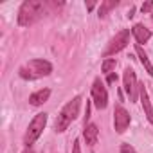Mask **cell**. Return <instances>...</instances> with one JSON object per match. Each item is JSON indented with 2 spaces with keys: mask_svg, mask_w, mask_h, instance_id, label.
Wrapping results in <instances>:
<instances>
[{
  "mask_svg": "<svg viewBox=\"0 0 153 153\" xmlns=\"http://www.w3.org/2000/svg\"><path fill=\"white\" fill-rule=\"evenodd\" d=\"M128 42H130V29H123V31H119V33L110 40V43H108L106 51L103 52V56L108 58V56H112V54L123 51V49L128 45Z\"/></svg>",
  "mask_w": 153,
  "mask_h": 153,
  "instance_id": "cell-5",
  "label": "cell"
},
{
  "mask_svg": "<svg viewBox=\"0 0 153 153\" xmlns=\"http://www.w3.org/2000/svg\"><path fill=\"white\" fill-rule=\"evenodd\" d=\"M117 6H119V0H105V2H101V6H99V18H105Z\"/></svg>",
  "mask_w": 153,
  "mask_h": 153,
  "instance_id": "cell-14",
  "label": "cell"
},
{
  "mask_svg": "<svg viewBox=\"0 0 153 153\" xmlns=\"http://www.w3.org/2000/svg\"><path fill=\"white\" fill-rule=\"evenodd\" d=\"M92 101H94L96 108H99V110H105L108 105V92H106V88L99 78L92 85Z\"/></svg>",
  "mask_w": 153,
  "mask_h": 153,
  "instance_id": "cell-7",
  "label": "cell"
},
{
  "mask_svg": "<svg viewBox=\"0 0 153 153\" xmlns=\"http://www.w3.org/2000/svg\"><path fill=\"white\" fill-rule=\"evenodd\" d=\"M49 97H51V90H49V88H43V90H38V92L31 94L29 103H31L33 106H40V105H43Z\"/></svg>",
  "mask_w": 153,
  "mask_h": 153,
  "instance_id": "cell-11",
  "label": "cell"
},
{
  "mask_svg": "<svg viewBox=\"0 0 153 153\" xmlns=\"http://www.w3.org/2000/svg\"><path fill=\"white\" fill-rule=\"evenodd\" d=\"M121 153H137V151H135L133 146H130V144L124 142V144H121Z\"/></svg>",
  "mask_w": 153,
  "mask_h": 153,
  "instance_id": "cell-17",
  "label": "cell"
},
{
  "mask_svg": "<svg viewBox=\"0 0 153 153\" xmlns=\"http://www.w3.org/2000/svg\"><path fill=\"white\" fill-rule=\"evenodd\" d=\"M117 81V74H108V78H106V83H115Z\"/></svg>",
  "mask_w": 153,
  "mask_h": 153,
  "instance_id": "cell-19",
  "label": "cell"
},
{
  "mask_svg": "<svg viewBox=\"0 0 153 153\" xmlns=\"http://www.w3.org/2000/svg\"><path fill=\"white\" fill-rule=\"evenodd\" d=\"M131 33H133V36H135V40H137L139 45H140V43H146V42L151 38V31L146 29L142 24H135L133 29H131Z\"/></svg>",
  "mask_w": 153,
  "mask_h": 153,
  "instance_id": "cell-10",
  "label": "cell"
},
{
  "mask_svg": "<svg viewBox=\"0 0 153 153\" xmlns=\"http://www.w3.org/2000/svg\"><path fill=\"white\" fill-rule=\"evenodd\" d=\"M87 9L92 11V9H94V2H88V4H87Z\"/></svg>",
  "mask_w": 153,
  "mask_h": 153,
  "instance_id": "cell-22",
  "label": "cell"
},
{
  "mask_svg": "<svg viewBox=\"0 0 153 153\" xmlns=\"http://www.w3.org/2000/svg\"><path fill=\"white\" fill-rule=\"evenodd\" d=\"M123 81H124V90L130 97V101H137V96H139V83H137V76H135V70L133 68H126L124 74H123Z\"/></svg>",
  "mask_w": 153,
  "mask_h": 153,
  "instance_id": "cell-6",
  "label": "cell"
},
{
  "mask_svg": "<svg viewBox=\"0 0 153 153\" xmlns=\"http://www.w3.org/2000/svg\"><path fill=\"white\" fill-rule=\"evenodd\" d=\"M142 13H153V0H148V2L142 4Z\"/></svg>",
  "mask_w": 153,
  "mask_h": 153,
  "instance_id": "cell-16",
  "label": "cell"
},
{
  "mask_svg": "<svg viewBox=\"0 0 153 153\" xmlns=\"http://www.w3.org/2000/svg\"><path fill=\"white\" fill-rule=\"evenodd\" d=\"M130 121H131L130 114H128L121 105H117L115 110H114V126H115V131H117V133H123V131L130 126Z\"/></svg>",
  "mask_w": 153,
  "mask_h": 153,
  "instance_id": "cell-8",
  "label": "cell"
},
{
  "mask_svg": "<svg viewBox=\"0 0 153 153\" xmlns=\"http://www.w3.org/2000/svg\"><path fill=\"white\" fill-rule=\"evenodd\" d=\"M43 15H47L45 2H42V0H25L18 11V25L29 27V25L36 24L40 18H43Z\"/></svg>",
  "mask_w": 153,
  "mask_h": 153,
  "instance_id": "cell-1",
  "label": "cell"
},
{
  "mask_svg": "<svg viewBox=\"0 0 153 153\" xmlns=\"http://www.w3.org/2000/svg\"><path fill=\"white\" fill-rule=\"evenodd\" d=\"M115 65H117V61H115L114 58H108V59H105V61H103L101 70H103L105 74H112V70L115 68Z\"/></svg>",
  "mask_w": 153,
  "mask_h": 153,
  "instance_id": "cell-15",
  "label": "cell"
},
{
  "mask_svg": "<svg viewBox=\"0 0 153 153\" xmlns=\"http://www.w3.org/2000/svg\"><path fill=\"white\" fill-rule=\"evenodd\" d=\"M83 135H85V140H87V144H88V146H94V144L97 142L99 130H97V126H96V124H87V126H85V131H83Z\"/></svg>",
  "mask_w": 153,
  "mask_h": 153,
  "instance_id": "cell-12",
  "label": "cell"
},
{
  "mask_svg": "<svg viewBox=\"0 0 153 153\" xmlns=\"http://www.w3.org/2000/svg\"><path fill=\"white\" fill-rule=\"evenodd\" d=\"M135 52H137V56H139V59H140V63H142V67L146 68V72L149 74V76H153V65H151V61H149V58H148V54L142 51V47L137 43V47H135Z\"/></svg>",
  "mask_w": 153,
  "mask_h": 153,
  "instance_id": "cell-13",
  "label": "cell"
},
{
  "mask_svg": "<svg viewBox=\"0 0 153 153\" xmlns=\"http://www.w3.org/2000/svg\"><path fill=\"white\" fill-rule=\"evenodd\" d=\"M81 96H76L72 101H68L63 108H61V112H59V115L56 117V124H54V128H56V131H65L67 128H68V124L78 117V114H79V108H81Z\"/></svg>",
  "mask_w": 153,
  "mask_h": 153,
  "instance_id": "cell-2",
  "label": "cell"
},
{
  "mask_svg": "<svg viewBox=\"0 0 153 153\" xmlns=\"http://www.w3.org/2000/svg\"><path fill=\"white\" fill-rule=\"evenodd\" d=\"M45 124H47V114H45V112L34 115V119L29 123V128H27L25 137H24V142H25L27 148H31V144H34V142L38 140V137L42 135Z\"/></svg>",
  "mask_w": 153,
  "mask_h": 153,
  "instance_id": "cell-4",
  "label": "cell"
},
{
  "mask_svg": "<svg viewBox=\"0 0 153 153\" xmlns=\"http://www.w3.org/2000/svg\"><path fill=\"white\" fill-rule=\"evenodd\" d=\"M51 72H52V65L45 59H31L25 67L20 68V76L29 81L42 78V76H49Z\"/></svg>",
  "mask_w": 153,
  "mask_h": 153,
  "instance_id": "cell-3",
  "label": "cell"
},
{
  "mask_svg": "<svg viewBox=\"0 0 153 153\" xmlns=\"http://www.w3.org/2000/svg\"><path fill=\"white\" fill-rule=\"evenodd\" d=\"M151 18H153V13H151Z\"/></svg>",
  "mask_w": 153,
  "mask_h": 153,
  "instance_id": "cell-24",
  "label": "cell"
},
{
  "mask_svg": "<svg viewBox=\"0 0 153 153\" xmlns=\"http://www.w3.org/2000/svg\"><path fill=\"white\" fill-rule=\"evenodd\" d=\"M139 96H140V103H142V106H144L146 117H148V121L153 124V105L149 103V96H148L144 85H139Z\"/></svg>",
  "mask_w": 153,
  "mask_h": 153,
  "instance_id": "cell-9",
  "label": "cell"
},
{
  "mask_svg": "<svg viewBox=\"0 0 153 153\" xmlns=\"http://www.w3.org/2000/svg\"><path fill=\"white\" fill-rule=\"evenodd\" d=\"M72 153H81V144H79V139L74 140V146H72Z\"/></svg>",
  "mask_w": 153,
  "mask_h": 153,
  "instance_id": "cell-18",
  "label": "cell"
},
{
  "mask_svg": "<svg viewBox=\"0 0 153 153\" xmlns=\"http://www.w3.org/2000/svg\"><path fill=\"white\" fill-rule=\"evenodd\" d=\"M24 153H34V151H33V149H31V148H27V149H25V151H24Z\"/></svg>",
  "mask_w": 153,
  "mask_h": 153,
  "instance_id": "cell-23",
  "label": "cell"
},
{
  "mask_svg": "<svg viewBox=\"0 0 153 153\" xmlns=\"http://www.w3.org/2000/svg\"><path fill=\"white\" fill-rule=\"evenodd\" d=\"M133 13H135V7H131V9L128 11V15H126V16H128V18H131V16H133Z\"/></svg>",
  "mask_w": 153,
  "mask_h": 153,
  "instance_id": "cell-21",
  "label": "cell"
},
{
  "mask_svg": "<svg viewBox=\"0 0 153 153\" xmlns=\"http://www.w3.org/2000/svg\"><path fill=\"white\" fill-rule=\"evenodd\" d=\"M87 115H85V126H87V123H88V117H90V103H87V112H85Z\"/></svg>",
  "mask_w": 153,
  "mask_h": 153,
  "instance_id": "cell-20",
  "label": "cell"
}]
</instances>
